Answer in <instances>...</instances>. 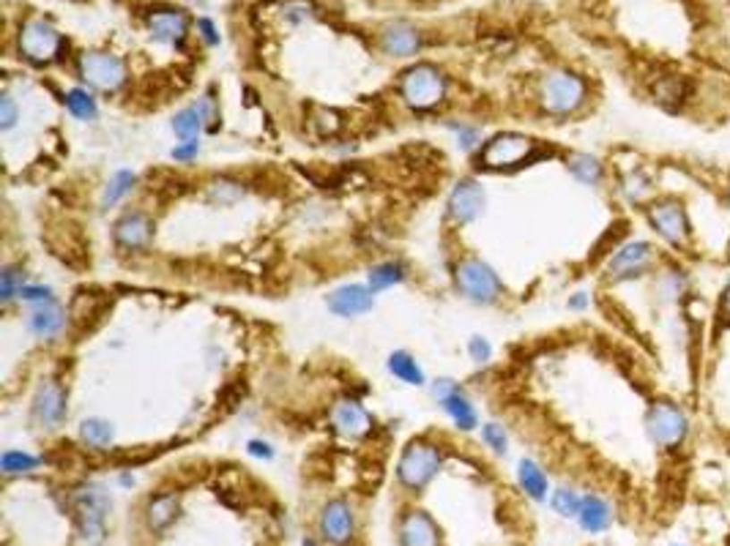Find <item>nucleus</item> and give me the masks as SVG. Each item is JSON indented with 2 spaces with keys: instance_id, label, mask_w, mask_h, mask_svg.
<instances>
[{
  "instance_id": "obj_1",
  "label": "nucleus",
  "mask_w": 730,
  "mask_h": 546,
  "mask_svg": "<svg viewBox=\"0 0 730 546\" xmlns=\"http://www.w3.org/2000/svg\"><path fill=\"white\" fill-rule=\"evenodd\" d=\"M646 432L657 449L673 451V449H681L684 440L690 437V418L673 402H657L646 413Z\"/></svg>"
},
{
  "instance_id": "obj_2",
  "label": "nucleus",
  "mask_w": 730,
  "mask_h": 546,
  "mask_svg": "<svg viewBox=\"0 0 730 546\" xmlns=\"http://www.w3.org/2000/svg\"><path fill=\"white\" fill-rule=\"evenodd\" d=\"M539 102L550 115H572L586 102V82L572 71H553L542 80Z\"/></svg>"
},
{
  "instance_id": "obj_3",
  "label": "nucleus",
  "mask_w": 730,
  "mask_h": 546,
  "mask_svg": "<svg viewBox=\"0 0 730 546\" xmlns=\"http://www.w3.org/2000/svg\"><path fill=\"white\" fill-rule=\"evenodd\" d=\"M400 96L413 110H432L446 96V80L429 63L408 69L400 80Z\"/></svg>"
},
{
  "instance_id": "obj_4",
  "label": "nucleus",
  "mask_w": 730,
  "mask_h": 546,
  "mask_svg": "<svg viewBox=\"0 0 730 546\" xmlns=\"http://www.w3.org/2000/svg\"><path fill=\"white\" fill-rule=\"evenodd\" d=\"M533 151H537V142L528 139L525 134L517 131H506L493 137L490 142L484 145L481 151V164L487 170H512V167H522Z\"/></svg>"
},
{
  "instance_id": "obj_5",
  "label": "nucleus",
  "mask_w": 730,
  "mask_h": 546,
  "mask_svg": "<svg viewBox=\"0 0 730 546\" xmlns=\"http://www.w3.org/2000/svg\"><path fill=\"white\" fill-rule=\"evenodd\" d=\"M437 470H441V451H437L432 442H424V440L411 442L397 465V475L408 489L427 486Z\"/></svg>"
},
{
  "instance_id": "obj_6",
  "label": "nucleus",
  "mask_w": 730,
  "mask_h": 546,
  "mask_svg": "<svg viewBox=\"0 0 730 546\" xmlns=\"http://www.w3.org/2000/svg\"><path fill=\"white\" fill-rule=\"evenodd\" d=\"M457 287L476 304H493L501 292L496 271L476 257H468L457 265Z\"/></svg>"
},
{
  "instance_id": "obj_7",
  "label": "nucleus",
  "mask_w": 730,
  "mask_h": 546,
  "mask_svg": "<svg viewBox=\"0 0 730 546\" xmlns=\"http://www.w3.org/2000/svg\"><path fill=\"white\" fill-rule=\"evenodd\" d=\"M649 224L654 227V232L675 246V249H684L690 240V222H687V211L681 208L675 200H659L649 208Z\"/></svg>"
},
{
  "instance_id": "obj_8",
  "label": "nucleus",
  "mask_w": 730,
  "mask_h": 546,
  "mask_svg": "<svg viewBox=\"0 0 730 546\" xmlns=\"http://www.w3.org/2000/svg\"><path fill=\"white\" fill-rule=\"evenodd\" d=\"M61 49V33L47 20H28L20 30V53L33 63H50Z\"/></svg>"
},
{
  "instance_id": "obj_9",
  "label": "nucleus",
  "mask_w": 730,
  "mask_h": 546,
  "mask_svg": "<svg viewBox=\"0 0 730 546\" xmlns=\"http://www.w3.org/2000/svg\"><path fill=\"white\" fill-rule=\"evenodd\" d=\"M654 257H657L654 246L646 243V240L624 243L621 249H615V255H613L610 263H607L610 279H615V281L638 279V276H643V273L654 265Z\"/></svg>"
},
{
  "instance_id": "obj_10",
  "label": "nucleus",
  "mask_w": 730,
  "mask_h": 546,
  "mask_svg": "<svg viewBox=\"0 0 730 546\" xmlns=\"http://www.w3.org/2000/svg\"><path fill=\"white\" fill-rule=\"evenodd\" d=\"M82 80L99 90H118L126 82V66L110 53H85L80 61Z\"/></svg>"
},
{
  "instance_id": "obj_11",
  "label": "nucleus",
  "mask_w": 730,
  "mask_h": 546,
  "mask_svg": "<svg viewBox=\"0 0 730 546\" xmlns=\"http://www.w3.org/2000/svg\"><path fill=\"white\" fill-rule=\"evenodd\" d=\"M74 506H77L85 538H96V541H99L102 530H105V517L110 511V498L105 494V489L102 486H85V489H80L77 498H74Z\"/></svg>"
},
{
  "instance_id": "obj_12",
  "label": "nucleus",
  "mask_w": 730,
  "mask_h": 546,
  "mask_svg": "<svg viewBox=\"0 0 730 546\" xmlns=\"http://www.w3.org/2000/svg\"><path fill=\"white\" fill-rule=\"evenodd\" d=\"M33 416L41 426H58L66 418V393L58 382L44 380L33 396Z\"/></svg>"
},
{
  "instance_id": "obj_13",
  "label": "nucleus",
  "mask_w": 730,
  "mask_h": 546,
  "mask_svg": "<svg viewBox=\"0 0 730 546\" xmlns=\"http://www.w3.org/2000/svg\"><path fill=\"white\" fill-rule=\"evenodd\" d=\"M375 307V292L364 284H345L336 287L328 295V309L336 317H359L367 315Z\"/></svg>"
},
{
  "instance_id": "obj_14",
  "label": "nucleus",
  "mask_w": 730,
  "mask_h": 546,
  "mask_svg": "<svg viewBox=\"0 0 730 546\" xmlns=\"http://www.w3.org/2000/svg\"><path fill=\"white\" fill-rule=\"evenodd\" d=\"M356 522H353V511L345 500H331L326 503L323 514H320V533L326 541L331 543H348L353 538Z\"/></svg>"
},
{
  "instance_id": "obj_15",
  "label": "nucleus",
  "mask_w": 730,
  "mask_h": 546,
  "mask_svg": "<svg viewBox=\"0 0 730 546\" xmlns=\"http://www.w3.org/2000/svg\"><path fill=\"white\" fill-rule=\"evenodd\" d=\"M484 208V189L476 181H460L449 197V216L457 224L473 222Z\"/></svg>"
},
{
  "instance_id": "obj_16",
  "label": "nucleus",
  "mask_w": 730,
  "mask_h": 546,
  "mask_svg": "<svg viewBox=\"0 0 730 546\" xmlns=\"http://www.w3.org/2000/svg\"><path fill=\"white\" fill-rule=\"evenodd\" d=\"M400 541L403 546H441V533L427 511H411L403 517Z\"/></svg>"
},
{
  "instance_id": "obj_17",
  "label": "nucleus",
  "mask_w": 730,
  "mask_h": 546,
  "mask_svg": "<svg viewBox=\"0 0 730 546\" xmlns=\"http://www.w3.org/2000/svg\"><path fill=\"white\" fill-rule=\"evenodd\" d=\"M331 424H334V429H336L339 434H343V437H351V440H359V437H364V434L372 429L369 413H367L359 402H353V399H343V402H339V405L334 407Z\"/></svg>"
},
{
  "instance_id": "obj_18",
  "label": "nucleus",
  "mask_w": 730,
  "mask_h": 546,
  "mask_svg": "<svg viewBox=\"0 0 730 546\" xmlns=\"http://www.w3.org/2000/svg\"><path fill=\"white\" fill-rule=\"evenodd\" d=\"M419 33L416 28H411L408 22H388L383 30H380V49L386 55H395V58H408L419 49Z\"/></svg>"
},
{
  "instance_id": "obj_19",
  "label": "nucleus",
  "mask_w": 730,
  "mask_h": 546,
  "mask_svg": "<svg viewBox=\"0 0 730 546\" xmlns=\"http://www.w3.org/2000/svg\"><path fill=\"white\" fill-rule=\"evenodd\" d=\"M154 235V224L145 214H126L118 219L115 224V240L123 246V249H145L151 243Z\"/></svg>"
},
{
  "instance_id": "obj_20",
  "label": "nucleus",
  "mask_w": 730,
  "mask_h": 546,
  "mask_svg": "<svg viewBox=\"0 0 730 546\" xmlns=\"http://www.w3.org/2000/svg\"><path fill=\"white\" fill-rule=\"evenodd\" d=\"M149 30L157 41L165 44H181L186 36V17L178 9H162L149 14Z\"/></svg>"
},
{
  "instance_id": "obj_21",
  "label": "nucleus",
  "mask_w": 730,
  "mask_h": 546,
  "mask_svg": "<svg viewBox=\"0 0 730 546\" xmlns=\"http://www.w3.org/2000/svg\"><path fill=\"white\" fill-rule=\"evenodd\" d=\"M64 323H66L64 309H61L55 301H44V304H38V307L30 312V317H28V328H30V333L38 336V339H53V336H58V333L64 331Z\"/></svg>"
},
{
  "instance_id": "obj_22",
  "label": "nucleus",
  "mask_w": 730,
  "mask_h": 546,
  "mask_svg": "<svg viewBox=\"0 0 730 546\" xmlns=\"http://www.w3.org/2000/svg\"><path fill=\"white\" fill-rule=\"evenodd\" d=\"M577 522L586 533H602L613 522V508L605 498H599V494H586V498H582V506H580V514H577Z\"/></svg>"
},
{
  "instance_id": "obj_23",
  "label": "nucleus",
  "mask_w": 730,
  "mask_h": 546,
  "mask_svg": "<svg viewBox=\"0 0 730 546\" xmlns=\"http://www.w3.org/2000/svg\"><path fill=\"white\" fill-rule=\"evenodd\" d=\"M441 402V407L452 416V421L457 424V429H463V432H471L476 424H479V418H476V410H473V405H471V399L468 396L454 385L444 399H437Z\"/></svg>"
},
{
  "instance_id": "obj_24",
  "label": "nucleus",
  "mask_w": 730,
  "mask_h": 546,
  "mask_svg": "<svg viewBox=\"0 0 730 546\" xmlns=\"http://www.w3.org/2000/svg\"><path fill=\"white\" fill-rule=\"evenodd\" d=\"M517 478H520V486H522V491L528 494V498H533V500H545L548 498V486H550L548 475L533 459H522L517 465Z\"/></svg>"
},
{
  "instance_id": "obj_25",
  "label": "nucleus",
  "mask_w": 730,
  "mask_h": 546,
  "mask_svg": "<svg viewBox=\"0 0 730 546\" xmlns=\"http://www.w3.org/2000/svg\"><path fill=\"white\" fill-rule=\"evenodd\" d=\"M178 508H181V503L175 494H157V498L149 503V525L154 530L170 527L178 517Z\"/></svg>"
},
{
  "instance_id": "obj_26",
  "label": "nucleus",
  "mask_w": 730,
  "mask_h": 546,
  "mask_svg": "<svg viewBox=\"0 0 730 546\" xmlns=\"http://www.w3.org/2000/svg\"><path fill=\"white\" fill-rule=\"evenodd\" d=\"M80 437H82V442L90 445V449H107V445L115 440V426L105 418H85L80 424Z\"/></svg>"
},
{
  "instance_id": "obj_27",
  "label": "nucleus",
  "mask_w": 730,
  "mask_h": 546,
  "mask_svg": "<svg viewBox=\"0 0 730 546\" xmlns=\"http://www.w3.org/2000/svg\"><path fill=\"white\" fill-rule=\"evenodd\" d=\"M388 372H392L397 380L408 382V385H424V372L421 366L413 361V356H408L405 350H397L388 356Z\"/></svg>"
},
{
  "instance_id": "obj_28",
  "label": "nucleus",
  "mask_w": 730,
  "mask_h": 546,
  "mask_svg": "<svg viewBox=\"0 0 730 546\" xmlns=\"http://www.w3.org/2000/svg\"><path fill=\"white\" fill-rule=\"evenodd\" d=\"M569 172L574 175V181H580V183H586V186H597L599 181H602V164H599V159L597 156H591V154H574V156H569Z\"/></svg>"
},
{
  "instance_id": "obj_29",
  "label": "nucleus",
  "mask_w": 730,
  "mask_h": 546,
  "mask_svg": "<svg viewBox=\"0 0 730 546\" xmlns=\"http://www.w3.org/2000/svg\"><path fill=\"white\" fill-rule=\"evenodd\" d=\"M208 123H206V118H203V113H200V107H186V110H181L175 118H173V131L186 142V139H198L200 137V131L206 129Z\"/></svg>"
},
{
  "instance_id": "obj_30",
  "label": "nucleus",
  "mask_w": 730,
  "mask_h": 546,
  "mask_svg": "<svg viewBox=\"0 0 730 546\" xmlns=\"http://www.w3.org/2000/svg\"><path fill=\"white\" fill-rule=\"evenodd\" d=\"M134 172H129V170H118L113 178H110V183L105 186V194H102V208H113V206H118L123 197L132 191V186H134Z\"/></svg>"
},
{
  "instance_id": "obj_31",
  "label": "nucleus",
  "mask_w": 730,
  "mask_h": 546,
  "mask_svg": "<svg viewBox=\"0 0 730 546\" xmlns=\"http://www.w3.org/2000/svg\"><path fill=\"white\" fill-rule=\"evenodd\" d=\"M403 279H405V268L400 263H383V265H375L369 271V290L380 292V290L400 284Z\"/></svg>"
},
{
  "instance_id": "obj_32",
  "label": "nucleus",
  "mask_w": 730,
  "mask_h": 546,
  "mask_svg": "<svg viewBox=\"0 0 730 546\" xmlns=\"http://www.w3.org/2000/svg\"><path fill=\"white\" fill-rule=\"evenodd\" d=\"M66 107H69V113H72L74 118H80V121H93L96 115H99V107H96V98H93L88 90H82V88L69 90V96H66Z\"/></svg>"
},
{
  "instance_id": "obj_33",
  "label": "nucleus",
  "mask_w": 730,
  "mask_h": 546,
  "mask_svg": "<svg viewBox=\"0 0 730 546\" xmlns=\"http://www.w3.org/2000/svg\"><path fill=\"white\" fill-rule=\"evenodd\" d=\"M621 191H624V197H626L629 203H646L649 197H651V191H654V186H651V181H649L641 170H632V172L624 178Z\"/></svg>"
},
{
  "instance_id": "obj_34",
  "label": "nucleus",
  "mask_w": 730,
  "mask_h": 546,
  "mask_svg": "<svg viewBox=\"0 0 730 546\" xmlns=\"http://www.w3.org/2000/svg\"><path fill=\"white\" fill-rule=\"evenodd\" d=\"M550 506L558 517H566V519H574L580 514V506H582V498L574 491V489H556L553 491V498H550Z\"/></svg>"
},
{
  "instance_id": "obj_35",
  "label": "nucleus",
  "mask_w": 730,
  "mask_h": 546,
  "mask_svg": "<svg viewBox=\"0 0 730 546\" xmlns=\"http://www.w3.org/2000/svg\"><path fill=\"white\" fill-rule=\"evenodd\" d=\"M22 287H25V271L6 265L4 273H0V298H4V304H12L14 298H20Z\"/></svg>"
},
{
  "instance_id": "obj_36",
  "label": "nucleus",
  "mask_w": 730,
  "mask_h": 546,
  "mask_svg": "<svg viewBox=\"0 0 730 546\" xmlns=\"http://www.w3.org/2000/svg\"><path fill=\"white\" fill-rule=\"evenodd\" d=\"M36 465H38V459L25 451H6L4 457H0V470H4L6 475L30 473V470H36Z\"/></svg>"
},
{
  "instance_id": "obj_37",
  "label": "nucleus",
  "mask_w": 730,
  "mask_h": 546,
  "mask_svg": "<svg viewBox=\"0 0 730 546\" xmlns=\"http://www.w3.org/2000/svg\"><path fill=\"white\" fill-rule=\"evenodd\" d=\"M657 98L665 105L670 102H684V80L681 77H662V82L654 88Z\"/></svg>"
},
{
  "instance_id": "obj_38",
  "label": "nucleus",
  "mask_w": 730,
  "mask_h": 546,
  "mask_svg": "<svg viewBox=\"0 0 730 546\" xmlns=\"http://www.w3.org/2000/svg\"><path fill=\"white\" fill-rule=\"evenodd\" d=\"M481 440L487 442V449H493L496 454H506L509 437H506V429H504L501 424H484Z\"/></svg>"
},
{
  "instance_id": "obj_39",
  "label": "nucleus",
  "mask_w": 730,
  "mask_h": 546,
  "mask_svg": "<svg viewBox=\"0 0 730 546\" xmlns=\"http://www.w3.org/2000/svg\"><path fill=\"white\" fill-rule=\"evenodd\" d=\"M282 17L287 22H293V25H301V22L312 20L315 12H312V6L307 4V0H287V4L282 6Z\"/></svg>"
},
{
  "instance_id": "obj_40",
  "label": "nucleus",
  "mask_w": 730,
  "mask_h": 546,
  "mask_svg": "<svg viewBox=\"0 0 730 546\" xmlns=\"http://www.w3.org/2000/svg\"><path fill=\"white\" fill-rule=\"evenodd\" d=\"M241 194H243V189H241L238 183H233V181H216V183L211 186V200H216L219 206L235 203Z\"/></svg>"
},
{
  "instance_id": "obj_41",
  "label": "nucleus",
  "mask_w": 730,
  "mask_h": 546,
  "mask_svg": "<svg viewBox=\"0 0 730 546\" xmlns=\"http://www.w3.org/2000/svg\"><path fill=\"white\" fill-rule=\"evenodd\" d=\"M687 287V276L681 273V271H670L659 279V292H665L667 301H673V298H678L681 292H684Z\"/></svg>"
},
{
  "instance_id": "obj_42",
  "label": "nucleus",
  "mask_w": 730,
  "mask_h": 546,
  "mask_svg": "<svg viewBox=\"0 0 730 546\" xmlns=\"http://www.w3.org/2000/svg\"><path fill=\"white\" fill-rule=\"evenodd\" d=\"M468 353H471V358H473L476 364H487V361H490V356H493V347H490V341H487V339L473 336V339L468 341Z\"/></svg>"
},
{
  "instance_id": "obj_43",
  "label": "nucleus",
  "mask_w": 730,
  "mask_h": 546,
  "mask_svg": "<svg viewBox=\"0 0 730 546\" xmlns=\"http://www.w3.org/2000/svg\"><path fill=\"white\" fill-rule=\"evenodd\" d=\"M22 301H33V304H44V301H53V290L44 287V284H25L22 292H20Z\"/></svg>"
},
{
  "instance_id": "obj_44",
  "label": "nucleus",
  "mask_w": 730,
  "mask_h": 546,
  "mask_svg": "<svg viewBox=\"0 0 730 546\" xmlns=\"http://www.w3.org/2000/svg\"><path fill=\"white\" fill-rule=\"evenodd\" d=\"M17 123V105H14V98L9 93L0 96V126L4 129H12Z\"/></svg>"
},
{
  "instance_id": "obj_45",
  "label": "nucleus",
  "mask_w": 730,
  "mask_h": 546,
  "mask_svg": "<svg viewBox=\"0 0 730 546\" xmlns=\"http://www.w3.org/2000/svg\"><path fill=\"white\" fill-rule=\"evenodd\" d=\"M198 154H200V142L198 139H186V142L173 147V159L175 162H191Z\"/></svg>"
},
{
  "instance_id": "obj_46",
  "label": "nucleus",
  "mask_w": 730,
  "mask_h": 546,
  "mask_svg": "<svg viewBox=\"0 0 730 546\" xmlns=\"http://www.w3.org/2000/svg\"><path fill=\"white\" fill-rule=\"evenodd\" d=\"M452 129H454V134H457V139H460V145L465 147V151H471V147H476L479 145V129H473V126H457V123H452Z\"/></svg>"
},
{
  "instance_id": "obj_47",
  "label": "nucleus",
  "mask_w": 730,
  "mask_h": 546,
  "mask_svg": "<svg viewBox=\"0 0 730 546\" xmlns=\"http://www.w3.org/2000/svg\"><path fill=\"white\" fill-rule=\"evenodd\" d=\"M247 449H250V454L258 457V459H271V457H274L271 445H268V442H260V440H252V442L247 445Z\"/></svg>"
},
{
  "instance_id": "obj_48",
  "label": "nucleus",
  "mask_w": 730,
  "mask_h": 546,
  "mask_svg": "<svg viewBox=\"0 0 730 546\" xmlns=\"http://www.w3.org/2000/svg\"><path fill=\"white\" fill-rule=\"evenodd\" d=\"M198 28L203 30V38H206L208 44H219L216 28H214V22H211V20H200V22H198Z\"/></svg>"
},
{
  "instance_id": "obj_49",
  "label": "nucleus",
  "mask_w": 730,
  "mask_h": 546,
  "mask_svg": "<svg viewBox=\"0 0 730 546\" xmlns=\"http://www.w3.org/2000/svg\"><path fill=\"white\" fill-rule=\"evenodd\" d=\"M586 307H589L586 292H574V295L569 298V309H586Z\"/></svg>"
},
{
  "instance_id": "obj_50",
  "label": "nucleus",
  "mask_w": 730,
  "mask_h": 546,
  "mask_svg": "<svg viewBox=\"0 0 730 546\" xmlns=\"http://www.w3.org/2000/svg\"><path fill=\"white\" fill-rule=\"evenodd\" d=\"M722 312H725V317H730V284L722 292Z\"/></svg>"
},
{
  "instance_id": "obj_51",
  "label": "nucleus",
  "mask_w": 730,
  "mask_h": 546,
  "mask_svg": "<svg viewBox=\"0 0 730 546\" xmlns=\"http://www.w3.org/2000/svg\"><path fill=\"white\" fill-rule=\"evenodd\" d=\"M727 208H730V186H727Z\"/></svg>"
},
{
  "instance_id": "obj_52",
  "label": "nucleus",
  "mask_w": 730,
  "mask_h": 546,
  "mask_svg": "<svg viewBox=\"0 0 730 546\" xmlns=\"http://www.w3.org/2000/svg\"><path fill=\"white\" fill-rule=\"evenodd\" d=\"M727 257H730V243H727Z\"/></svg>"
}]
</instances>
